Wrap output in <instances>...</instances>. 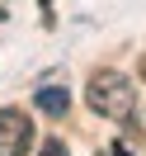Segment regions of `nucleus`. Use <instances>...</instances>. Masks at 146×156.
I'll use <instances>...</instances> for the list:
<instances>
[{"label": "nucleus", "mask_w": 146, "mask_h": 156, "mask_svg": "<svg viewBox=\"0 0 146 156\" xmlns=\"http://www.w3.org/2000/svg\"><path fill=\"white\" fill-rule=\"evenodd\" d=\"M137 71H141V80H146V57H141V62H137Z\"/></svg>", "instance_id": "obj_6"}, {"label": "nucleus", "mask_w": 146, "mask_h": 156, "mask_svg": "<svg viewBox=\"0 0 146 156\" xmlns=\"http://www.w3.org/2000/svg\"><path fill=\"white\" fill-rule=\"evenodd\" d=\"M85 104L108 123H123V128L137 123V90L123 71H94L85 85Z\"/></svg>", "instance_id": "obj_1"}, {"label": "nucleus", "mask_w": 146, "mask_h": 156, "mask_svg": "<svg viewBox=\"0 0 146 156\" xmlns=\"http://www.w3.org/2000/svg\"><path fill=\"white\" fill-rule=\"evenodd\" d=\"M33 104H38L47 118H61V114L71 109V95H66V85H42L38 95H33Z\"/></svg>", "instance_id": "obj_3"}, {"label": "nucleus", "mask_w": 146, "mask_h": 156, "mask_svg": "<svg viewBox=\"0 0 146 156\" xmlns=\"http://www.w3.org/2000/svg\"><path fill=\"white\" fill-rule=\"evenodd\" d=\"M38 156H71V151H66V142H61V137H47Z\"/></svg>", "instance_id": "obj_4"}, {"label": "nucleus", "mask_w": 146, "mask_h": 156, "mask_svg": "<svg viewBox=\"0 0 146 156\" xmlns=\"http://www.w3.org/2000/svg\"><path fill=\"white\" fill-rule=\"evenodd\" d=\"M33 147V118L19 109H0V156H24Z\"/></svg>", "instance_id": "obj_2"}, {"label": "nucleus", "mask_w": 146, "mask_h": 156, "mask_svg": "<svg viewBox=\"0 0 146 156\" xmlns=\"http://www.w3.org/2000/svg\"><path fill=\"white\" fill-rule=\"evenodd\" d=\"M42 5H52V0H42Z\"/></svg>", "instance_id": "obj_7"}, {"label": "nucleus", "mask_w": 146, "mask_h": 156, "mask_svg": "<svg viewBox=\"0 0 146 156\" xmlns=\"http://www.w3.org/2000/svg\"><path fill=\"white\" fill-rule=\"evenodd\" d=\"M94 156H123V151H118V147H99Z\"/></svg>", "instance_id": "obj_5"}]
</instances>
